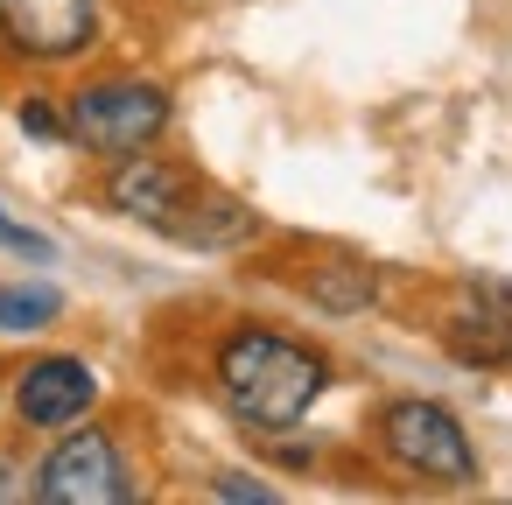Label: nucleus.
Returning <instances> with one entry per match:
<instances>
[{"mask_svg":"<svg viewBox=\"0 0 512 505\" xmlns=\"http://www.w3.org/2000/svg\"><path fill=\"white\" fill-rule=\"evenodd\" d=\"M106 204H113L120 218H134V225L176 239V246H197V253H232V246H246V239L260 232V218H253L239 197H225L218 183H204L197 169H183V162H169V155H155V148L113 162Z\"/></svg>","mask_w":512,"mask_h":505,"instance_id":"f257e3e1","label":"nucleus"},{"mask_svg":"<svg viewBox=\"0 0 512 505\" xmlns=\"http://www.w3.org/2000/svg\"><path fill=\"white\" fill-rule=\"evenodd\" d=\"M211 491H218V498H239V505H274V484H253V477H239V470H225Z\"/></svg>","mask_w":512,"mask_h":505,"instance_id":"ddd939ff","label":"nucleus"},{"mask_svg":"<svg viewBox=\"0 0 512 505\" xmlns=\"http://www.w3.org/2000/svg\"><path fill=\"white\" fill-rule=\"evenodd\" d=\"M442 344L484 372L512 365V281H470L442 323Z\"/></svg>","mask_w":512,"mask_h":505,"instance_id":"6e6552de","label":"nucleus"},{"mask_svg":"<svg viewBox=\"0 0 512 505\" xmlns=\"http://www.w3.org/2000/svg\"><path fill=\"white\" fill-rule=\"evenodd\" d=\"M211 372H218L225 407H232L253 435H288V428H302L309 407H316L323 386H330V358H323L316 344H302V337H288V330H260V323L232 330V337L218 344Z\"/></svg>","mask_w":512,"mask_h":505,"instance_id":"f03ea898","label":"nucleus"},{"mask_svg":"<svg viewBox=\"0 0 512 505\" xmlns=\"http://www.w3.org/2000/svg\"><path fill=\"white\" fill-rule=\"evenodd\" d=\"M99 407V372L71 351H50V358H29L22 379H15V421L29 435H57L71 421H85Z\"/></svg>","mask_w":512,"mask_h":505,"instance_id":"0eeeda50","label":"nucleus"},{"mask_svg":"<svg viewBox=\"0 0 512 505\" xmlns=\"http://www.w3.org/2000/svg\"><path fill=\"white\" fill-rule=\"evenodd\" d=\"M64 316V295L57 288H0V330L8 337H36Z\"/></svg>","mask_w":512,"mask_h":505,"instance_id":"9d476101","label":"nucleus"},{"mask_svg":"<svg viewBox=\"0 0 512 505\" xmlns=\"http://www.w3.org/2000/svg\"><path fill=\"white\" fill-rule=\"evenodd\" d=\"M99 43V0H0V50L29 64H71Z\"/></svg>","mask_w":512,"mask_h":505,"instance_id":"423d86ee","label":"nucleus"},{"mask_svg":"<svg viewBox=\"0 0 512 505\" xmlns=\"http://www.w3.org/2000/svg\"><path fill=\"white\" fill-rule=\"evenodd\" d=\"M15 120H22V134H29V141H64V113H57L50 99H22V106H15Z\"/></svg>","mask_w":512,"mask_h":505,"instance_id":"9b49d317","label":"nucleus"},{"mask_svg":"<svg viewBox=\"0 0 512 505\" xmlns=\"http://www.w3.org/2000/svg\"><path fill=\"white\" fill-rule=\"evenodd\" d=\"M29 491L43 505H127L134 498V477H127L120 442L99 421H71V428H57V442L36 463V484Z\"/></svg>","mask_w":512,"mask_h":505,"instance_id":"39448f33","label":"nucleus"},{"mask_svg":"<svg viewBox=\"0 0 512 505\" xmlns=\"http://www.w3.org/2000/svg\"><path fill=\"white\" fill-rule=\"evenodd\" d=\"M302 295H309L316 309H330V316H358V309H372L379 274H372L365 260H351V253H330L323 267L302 274Z\"/></svg>","mask_w":512,"mask_h":505,"instance_id":"1a4fd4ad","label":"nucleus"},{"mask_svg":"<svg viewBox=\"0 0 512 505\" xmlns=\"http://www.w3.org/2000/svg\"><path fill=\"white\" fill-rule=\"evenodd\" d=\"M169 113H176V106H169V92H162L155 78H134V71L92 78V85H78L71 106H64V141H78L85 155L120 162V155L155 148V141L169 134Z\"/></svg>","mask_w":512,"mask_h":505,"instance_id":"7ed1b4c3","label":"nucleus"},{"mask_svg":"<svg viewBox=\"0 0 512 505\" xmlns=\"http://www.w3.org/2000/svg\"><path fill=\"white\" fill-rule=\"evenodd\" d=\"M379 449L428 484H477V449L463 435V421L442 400H386L379 407Z\"/></svg>","mask_w":512,"mask_h":505,"instance_id":"20e7f679","label":"nucleus"},{"mask_svg":"<svg viewBox=\"0 0 512 505\" xmlns=\"http://www.w3.org/2000/svg\"><path fill=\"white\" fill-rule=\"evenodd\" d=\"M0 246H8V253H22V260H50L57 246L36 232V225H22V218H8V211H0Z\"/></svg>","mask_w":512,"mask_h":505,"instance_id":"f8f14e48","label":"nucleus"}]
</instances>
